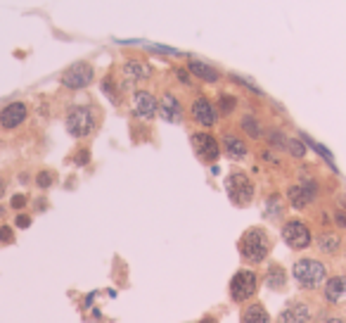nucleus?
Returning a JSON list of instances; mask_svg holds the SVG:
<instances>
[{
    "mask_svg": "<svg viewBox=\"0 0 346 323\" xmlns=\"http://www.w3.org/2000/svg\"><path fill=\"white\" fill-rule=\"evenodd\" d=\"M268 143H270V145H275L277 150H284L287 135H282L280 131H268Z\"/></svg>",
    "mask_w": 346,
    "mask_h": 323,
    "instance_id": "nucleus-27",
    "label": "nucleus"
},
{
    "mask_svg": "<svg viewBox=\"0 0 346 323\" xmlns=\"http://www.w3.org/2000/svg\"><path fill=\"white\" fill-rule=\"evenodd\" d=\"M273 250V240L263 228H249L240 238V254L249 264H261Z\"/></svg>",
    "mask_w": 346,
    "mask_h": 323,
    "instance_id": "nucleus-1",
    "label": "nucleus"
},
{
    "mask_svg": "<svg viewBox=\"0 0 346 323\" xmlns=\"http://www.w3.org/2000/svg\"><path fill=\"white\" fill-rule=\"evenodd\" d=\"M176 76H178V81H181V83H185V86H190V83H192V79H190L192 74H190L188 69H181V67H178V69H176Z\"/></svg>",
    "mask_w": 346,
    "mask_h": 323,
    "instance_id": "nucleus-34",
    "label": "nucleus"
},
{
    "mask_svg": "<svg viewBox=\"0 0 346 323\" xmlns=\"http://www.w3.org/2000/svg\"><path fill=\"white\" fill-rule=\"evenodd\" d=\"M95 81V69L90 62H74L71 67L62 71V76H60V83L64 88H69V90H81V88H88L90 83Z\"/></svg>",
    "mask_w": 346,
    "mask_h": 323,
    "instance_id": "nucleus-5",
    "label": "nucleus"
},
{
    "mask_svg": "<svg viewBox=\"0 0 346 323\" xmlns=\"http://www.w3.org/2000/svg\"><path fill=\"white\" fill-rule=\"evenodd\" d=\"M256 288H259V276L249 268H240L235 276L230 278V297L235 302H247L249 297H254Z\"/></svg>",
    "mask_w": 346,
    "mask_h": 323,
    "instance_id": "nucleus-7",
    "label": "nucleus"
},
{
    "mask_svg": "<svg viewBox=\"0 0 346 323\" xmlns=\"http://www.w3.org/2000/svg\"><path fill=\"white\" fill-rule=\"evenodd\" d=\"M52 183H55V173H52V171H47V169H43V171L36 173V186H38V188L47 190L50 186H52Z\"/></svg>",
    "mask_w": 346,
    "mask_h": 323,
    "instance_id": "nucleus-26",
    "label": "nucleus"
},
{
    "mask_svg": "<svg viewBox=\"0 0 346 323\" xmlns=\"http://www.w3.org/2000/svg\"><path fill=\"white\" fill-rule=\"evenodd\" d=\"M261 159H266V162H273V164H280V159H277L270 150H263V152H261Z\"/></svg>",
    "mask_w": 346,
    "mask_h": 323,
    "instance_id": "nucleus-37",
    "label": "nucleus"
},
{
    "mask_svg": "<svg viewBox=\"0 0 346 323\" xmlns=\"http://www.w3.org/2000/svg\"><path fill=\"white\" fill-rule=\"evenodd\" d=\"M311 321V309L306 302H292L282 309L280 323H308Z\"/></svg>",
    "mask_w": 346,
    "mask_h": 323,
    "instance_id": "nucleus-17",
    "label": "nucleus"
},
{
    "mask_svg": "<svg viewBox=\"0 0 346 323\" xmlns=\"http://www.w3.org/2000/svg\"><path fill=\"white\" fill-rule=\"evenodd\" d=\"M237 107V98L230 93H220L218 95V103H216V110H218V114H223V117H228V114H233Z\"/></svg>",
    "mask_w": 346,
    "mask_h": 323,
    "instance_id": "nucleus-23",
    "label": "nucleus"
},
{
    "mask_svg": "<svg viewBox=\"0 0 346 323\" xmlns=\"http://www.w3.org/2000/svg\"><path fill=\"white\" fill-rule=\"evenodd\" d=\"M133 112L140 119H154L159 114V100L150 90H135L133 93Z\"/></svg>",
    "mask_w": 346,
    "mask_h": 323,
    "instance_id": "nucleus-12",
    "label": "nucleus"
},
{
    "mask_svg": "<svg viewBox=\"0 0 346 323\" xmlns=\"http://www.w3.org/2000/svg\"><path fill=\"white\" fill-rule=\"evenodd\" d=\"M15 243V230L10 228V226H0V245H12Z\"/></svg>",
    "mask_w": 346,
    "mask_h": 323,
    "instance_id": "nucleus-28",
    "label": "nucleus"
},
{
    "mask_svg": "<svg viewBox=\"0 0 346 323\" xmlns=\"http://www.w3.org/2000/svg\"><path fill=\"white\" fill-rule=\"evenodd\" d=\"M121 71H124V76L128 81H150L152 74H154L152 64H147L145 60H138V57H128L124 67H121Z\"/></svg>",
    "mask_w": 346,
    "mask_h": 323,
    "instance_id": "nucleus-14",
    "label": "nucleus"
},
{
    "mask_svg": "<svg viewBox=\"0 0 346 323\" xmlns=\"http://www.w3.org/2000/svg\"><path fill=\"white\" fill-rule=\"evenodd\" d=\"M220 150L225 152V155H228L230 159L240 162V159L247 157L249 148H247L244 138H240L237 133H223V138H220Z\"/></svg>",
    "mask_w": 346,
    "mask_h": 323,
    "instance_id": "nucleus-15",
    "label": "nucleus"
},
{
    "mask_svg": "<svg viewBox=\"0 0 346 323\" xmlns=\"http://www.w3.org/2000/svg\"><path fill=\"white\" fill-rule=\"evenodd\" d=\"M192 119H195L199 126L211 128L216 121H218V110L216 105L206 98V95H197L195 103H192Z\"/></svg>",
    "mask_w": 346,
    "mask_h": 323,
    "instance_id": "nucleus-10",
    "label": "nucleus"
},
{
    "mask_svg": "<svg viewBox=\"0 0 346 323\" xmlns=\"http://www.w3.org/2000/svg\"><path fill=\"white\" fill-rule=\"evenodd\" d=\"M284 150L290 152L294 159H304V157H306V143L299 141V138H287V143H284Z\"/></svg>",
    "mask_w": 346,
    "mask_h": 323,
    "instance_id": "nucleus-25",
    "label": "nucleus"
},
{
    "mask_svg": "<svg viewBox=\"0 0 346 323\" xmlns=\"http://www.w3.org/2000/svg\"><path fill=\"white\" fill-rule=\"evenodd\" d=\"M240 128H242V133L249 135L252 141H261V138L266 135L263 124L259 121V117H256V114H244V117L240 119Z\"/></svg>",
    "mask_w": 346,
    "mask_h": 323,
    "instance_id": "nucleus-19",
    "label": "nucleus"
},
{
    "mask_svg": "<svg viewBox=\"0 0 346 323\" xmlns=\"http://www.w3.org/2000/svg\"><path fill=\"white\" fill-rule=\"evenodd\" d=\"M188 71L195 76V79L204 81V83H216V81L220 79L218 69H213L211 64L202 62V60H190V62H188Z\"/></svg>",
    "mask_w": 346,
    "mask_h": 323,
    "instance_id": "nucleus-18",
    "label": "nucleus"
},
{
    "mask_svg": "<svg viewBox=\"0 0 346 323\" xmlns=\"http://www.w3.org/2000/svg\"><path fill=\"white\" fill-rule=\"evenodd\" d=\"M150 50H154V53H161V55H173V57H181L183 53L181 50H176V48H168V45H147Z\"/></svg>",
    "mask_w": 346,
    "mask_h": 323,
    "instance_id": "nucleus-32",
    "label": "nucleus"
},
{
    "mask_svg": "<svg viewBox=\"0 0 346 323\" xmlns=\"http://www.w3.org/2000/svg\"><path fill=\"white\" fill-rule=\"evenodd\" d=\"M29 117V107L24 103H10L0 110V126L5 131H12V128L22 126L24 121Z\"/></svg>",
    "mask_w": 346,
    "mask_h": 323,
    "instance_id": "nucleus-11",
    "label": "nucleus"
},
{
    "mask_svg": "<svg viewBox=\"0 0 346 323\" xmlns=\"http://www.w3.org/2000/svg\"><path fill=\"white\" fill-rule=\"evenodd\" d=\"M159 117L168 121V124H181L183 121V105L178 100V95H173L166 90L159 100Z\"/></svg>",
    "mask_w": 346,
    "mask_h": 323,
    "instance_id": "nucleus-13",
    "label": "nucleus"
},
{
    "mask_svg": "<svg viewBox=\"0 0 346 323\" xmlns=\"http://www.w3.org/2000/svg\"><path fill=\"white\" fill-rule=\"evenodd\" d=\"M230 79L235 81V83H240V86H244V88H249V90H252V93H256V95H263V90H261L259 86H254L252 81H247V79H242V76H237V74H233V76H230Z\"/></svg>",
    "mask_w": 346,
    "mask_h": 323,
    "instance_id": "nucleus-30",
    "label": "nucleus"
},
{
    "mask_svg": "<svg viewBox=\"0 0 346 323\" xmlns=\"http://www.w3.org/2000/svg\"><path fill=\"white\" fill-rule=\"evenodd\" d=\"M315 197H318V183L313 178H304L301 183H294L287 188V202L294 209H306Z\"/></svg>",
    "mask_w": 346,
    "mask_h": 323,
    "instance_id": "nucleus-8",
    "label": "nucleus"
},
{
    "mask_svg": "<svg viewBox=\"0 0 346 323\" xmlns=\"http://www.w3.org/2000/svg\"><path fill=\"white\" fill-rule=\"evenodd\" d=\"M102 90L111 98V103H119V90L114 88V83H111V76H107V79L102 81Z\"/></svg>",
    "mask_w": 346,
    "mask_h": 323,
    "instance_id": "nucleus-29",
    "label": "nucleus"
},
{
    "mask_svg": "<svg viewBox=\"0 0 346 323\" xmlns=\"http://www.w3.org/2000/svg\"><path fill=\"white\" fill-rule=\"evenodd\" d=\"M284 212V205H282V197L280 195H270L266 200V216L268 219H280Z\"/></svg>",
    "mask_w": 346,
    "mask_h": 323,
    "instance_id": "nucleus-24",
    "label": "nucleus"
},
{
    "mask_svg": "<svg viewBox=\"0 0 346 323\" xmlns=\"http://www.w3.org/2000/svg\"><path fill=\"white\" fill-rule=\"evenodd\" d=\"M190 143H192V150H195V155L202 162H216V159L220 157V143L213 138L211 133H204V131H199V133H192V138H190Z\"/></svg>",
    "mask_w": 346,
    "mask_h": 323,
    "instance_id": "nucleus-9",
    "label": "nucleus"
},
{
    "mask_svg": "<svg viewBox=\"0 0 346 323\" xmlns=\"http://www.w3.org/2000/svg\"><path fill=\"white\" fill-rule=\"evenodd\" d=\"M26 202H29V197L24 195V193H17V195H12V200H10V207H12V209H24Z\"/></svg>",
    "mask_w": 346,
    "mask_h": 323,
    "instance_id": "nucleus-33",
    "label": "nucleus"
},
{
    "mask_svg": "<svg viewBox=\"0 0 346 323\" xmlns=\"http://www.w3.org/2000/svg\"><path fill=\"white\" fill-rule=\"evenodd\" d=\"M3 195H5V181L0 178V200H3Z\"/></svg>",
    "mask_w": 346,
    "mask_h": 323,
    "instance_id": "nucleus-40",
    "label": "nucleus"
},
{
    "mask_svg": "<svg viewBox=\"0 0 346 323\" xmlns=\"http://www.w3.org/2000/svg\"><path fill=\"white\" fill-rule=\"evenodd\" d=\"M334 223H337L339 228H346V209H339V212H334Z\"/></svg>",
    "mask_w": 346,
    "mask_h": 323,
    "instance_id": "nucleus-36",
    "label": "nucleus"
},
{
    "mask_svg": "<svg viewBox=\"0 0 346 323\" xmlns=\"http://www.w3.org/2000/svg\"><path fill=\"white\" fill-rule=\"evenodd\" d=\"M88 162H90V150H88V148H81V150L74 155V164H76V166H86Z\"/></svg>",
    "mask_w": 346,
    "mask_h": 323,
    "instance_id": "nucleus-31",
    "label": "nucleus"
},
{
    "mask_svg": "<svg viewBox=\"0 0 346 323\" xmlns=\"http://www.w3.org/2000/svg\"><path fill=\"white\" fill-rule=\"evenodd\" d=\"M292 276H294V281H297L301 288L315 290V288L325 285V281H327V268H325V264L320 259L301 257V259L294 261V266H292Z\"/></svg>",
    "mask_w": 346,
    "mask_h": 323,
    "instance_id": "nucleus-2",
    "label": "nucleus"
},
{
    "mask_svg": "<svg viewBox=\"0 0 346 323\" xmlns=\"http://www.w3.org/2000/svg\"><path fill=\"white\" fill-rule=\"evenodd\" d=\"M199 323H218V321H216L213 316H204V318H202V321H199Z\"/></svg>",
    "mask_w": 346,
    "mask_h": 323,
    "instance_id": "nucleus-39",
    "label": "nucleus"
},
{
    "mask_svg": "<svg viewBox=\"0 0 346 323\" xmlns=\"http://www.w3.org/2000/svg\"><path fill=\"white\" fill-rule=\"evenodd\" d=\"M240 323H270V316H268L266 307L254 302L249 307L242 309V316H240Z\"/></svg>",
    "mask_w": 346,
    "mask_h": 323,
    "instance_id": "nucleus-20",
    "label": "nucleus"
},
{
    "mask_svg": "<svg viewBox=\"0 0 346 323\" xmlns=\"http://www.w3.org/2000/svg\"><path fill=\"white\" fill-rule=\"evenodd\" d=\"M64 126L74 138H88L95 131V112L88 105H71L64 117Z\"/></svg>",
    "mask_w": 346,
    "mask_h": 323,
    "instance_id": "nucleus-3",
    "label": "nucleus"
},
{
    "mask_svg": "<svg viewBox=\"0 0 346 323\" xmlns=\"http://www.w3.org/2000/svg\"><path fill=\"white\" fill-rule=\"evenodd\" d=\"M15 223H17V228H29L31 226V216L29 214H19L15 219Z\"/></svg>",
    "mask_w": 346,
    "mask_h": 323,
    "instance_id": "nucleus-35",
    "label": "nucleus"
},
{
    "mask_svg": "<svg viewBox=\"0 0 346 323\" xmlns=\"http://www.w3.org/2000/svg\"><path fill=\"white\" fill-rule=\"evenodd\" d=\"M282 240L292 250H306L308 245L313 243V233H311L306 221L290 219L282 223Z\"/></svg>",
    "mask_w": 346,
    "mask_h": 323,
    "instance_id": "nucleus-6",
    "label": "nucleus"
},
{
    "mask_svg": "<svg viewBox=\"0 0 346 323\" xmlns=\"http://www.w3.org/2000/svg\"><path fill=\"white\" fill-rule=\"evenodd\" d=\"M339 247H341V238L337 233H323L318 236V250L323 254H337Z\"/></svg>",
    "mask_w": 346,
    "mask_h": 323,
    "instance_id": "nucleus-22",
    "label": "nucleus"
},
{
    "mask_svg": "<svg viewBox=\"0 0 346 323\" xmlns=\"http://www.w3.org/2000/svg\"><path fill=\"white\" fill-rule=\"evenodd\" d=\"M266 285L270 290H284V285H287V271L282 266H277V264H270L266 271Z\"/></svg>",
    "mask_w": 346,
    "mask_h": 323,
    "instance_id": "nucleus-21",
    "label": "nucleus"
},
{
    "mask_svg": "<svg viewBox=\"0 0 346 323\" xmlns=\"http://www.w3.org/2000/svg\"><path fill=\"white\" fill-rule=\"evenodd\" d=\"M325 302L327 304L346 302V276H332L325 281Z\"/></svg>",
    "mask_w": 346,
    "mask_h": 323,
    "instance_id": "nucleus-16",
    "label": "nucleus"
},
{
    "mask_svg": "<svg viewBox=\"0 0 346 323\" xmlns=\"http://www.w3.org/2000/svg\"><path fill=\"white\" fill-rule=\"evenodd\" d=\"M325 323H346V318H344V316H330Z\"/></svg>",
    "mask_w": 346,
    "mask_h": 323,
    "instance_id": "nucleus-38",
    "label": "nucleus"
},
{
    "mask_svg": "<svg viewBox=\"0 0 346 323\" xmlns=\"http://www.w3.org/2000/svg\"><path fill=\"white\" fill-rule=\"evenodd\" d=\"M225 193H228L230 202L237 207H247L254 200V183L249 181V176L242 171L230 173L225 178Z\"/></svg>",
    "mask_w": 346,
    "mask_h": 323,
    "instance_id": "nucleus-4",
    "label": "nucleus"
}]
</instances>
